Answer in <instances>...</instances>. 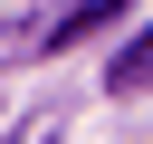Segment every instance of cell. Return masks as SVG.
Returning a JSON list of instances; mask_svg holds the SVG:
<instances>
[{
    "label": "cell",
    "mask_w": 153,
    "mask_h": 144,
    "mask_svg": "<svg viewBox=\"0 0 153 144\" xmlns=\"http://www.w3.org/2000/svg\"><path fill=\"white\" fill-rule=\"evenodd\" d=\"M115 86H124V96H134V86H153V29L115 48Z\"/></svg>",
    "instance_id": "cell-1"
}]
</instances>
